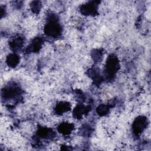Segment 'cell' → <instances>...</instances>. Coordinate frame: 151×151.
I'll list each match as a JSON object with an SVG mask.
<instances>
[{"instance_id": "1", "label": "cell", "mask_w": 151, "mask_h": 151, "mask_svg": "<svg viewBox=\"0 0 151 151\" xmlns=\"http://www.w3.org/2000/svg\"><path fill=\"white\" fill-rule=\"evenodd\" d=\"M61 32V26L58 22L57 17L55 15L49 16L44 27L45 34L49 37L57 38L60 35Z\"/></svg>"}, {"instance_id": "2", "label": "cell", "mask_w": 151, "mask_h": 151, "mask_svg": "<svg viewBox=\"0 0 151 151\" xmlns=\"http://www.w3.org/2000/svg\"><path fill=\"white\" fill-rule=\"evenodd\" d=\"M120 68V64L117 57L114 54L109 56L106 65L105 74L108 79H113Z\"/></svg>"}, {"instance_id": "3", "label": "cell", "mask_w": 151, "mask_h": 151, "mask_svg": "<svg viewBox=\"0 0 151 151\" xmlns=\"http://www.w3.org/2000/svg\"><path fill=\"white\" fill-rule=\"evenodd\" d=\"M99 1H89L80 6V12L85 15L94 16L97 14Z\"/></svg>"}, {"instance_id": "4", "label": "cell", "mask_w": 151, "mask_h": 151, "mask_svg": "<svg viewBox=\"0 0 151 151\" xmlns=\"http://www.w3.org/2000/svg\"><path fill=\"white\" fill-rule=\"evenodd\" d=\"M147 126V119L145 116L137 117L133 123V132L136 135H139L146 128Z\"/></svg>"}, {"instance_id": "5", "label": "cell", "mask_w": 151, "mask_h": 151, "mask_svg": "<svg viewBox=\"0 0 151 151\" xmlns=\"http://www.w3.org/2000/svg\"><path fill=\"white\" fill-rule=\"evenodd\" d=\"M43 39L41 37H36L28 45L27 48V52H37L40 50L43 44Z\"/></svg>"}, {"instance_id": "6", "label": "cell", "mask_w": 151, "mask_h": 151, "mask_svg": "<svg viewBox=\"0 0 151 151\" xmlns=\"http://www.w3.org/2000/svg\"><path fill=\"white\" fill-rule=\"evenodd\" d=\"M20 90L16 86H8L2 90V96L4 99H11L16 97L19 93Z\"/></svg>"}, {"instance_id": "7", "label": "cell", "mask_w": 151, "mask_h": 151, "mask_svg": "<svg viewBox=\"0 0 151 151\" xmlns=\"http://www.w3.org/2000/svg\"><path fill=\"white\" fill-rule=\"evenodd\" d=\"M89 106H84L82 104L77 105L73 110V116L76 119H81L83 116L88 113Z\"/></svg>"}, {"instance_id": "8", "label": "cell", "mask_w": 151, "mask_h": 151, "mask_svg": "<svg viewBox=\"0 0 151 151\" xmlns=\"http://www.w3.org/2000/svg\"><path fill=\"white\" fill-rule=\"evenodd\" d=\"M74 127L73 124L68 122H63L58 126V131L64 135H67L71 133Z\"/></svg>"}, {"instance_id": "9", "label": "cell", "mask_w": 151, "mask_h": 151, "mask_svg": "<svg viewBox=\"0 0 151 151\" xmlns=\"http://www.w3.org/2000/svg\"><path fill=\"white\" fill-rule=\"evenodd\" d=\"M71 109V105L67 101H61L55 107V112L57 114H62L68 111Z\"/></svg>"}, {"instance_id": "10", "label": "cell", "mask_w": 151, "mask_h": 151, "mask_svg": "<svg viewBox=\"0 0 151 151\" xmlns=\"http://www.w3.org/2000/svg\"><path fill=\"white\" fill-rule=\"evenodd\" d=\"M23 44L24 39L21 37H15L9 42V45L13 51H17L21 49L23 45Z\"/></svg>"}, {"instance_id": "11", "label": "cell", "mask_w": 151, "mask_h": 151, "mask_svg": "<svg viewBox=\"0 0 151 151\" xmlns=\"http://www.w3.org/2000/svg\"><path fill=\"white\" fill-rule=\"evenodd\" d=\"M19 57L16 54H9L6 59V63L7 65L10 67H15L19 63Z\"/></svg>"}, {"instance_id": "12", "label": "cell", "mask_w": 151, "mask_h": 151, "mask_svg": "<svg viewBox=\"0 0 151 151\" xmlns=\"http://www.w3.org/2000/svg\"><path fill=\"white\" fill-rule=\"evenodd\" d=\"M37 134L43 138H51L54 136V133L51 129L47 127H40L38 130Z\"/></svg>"}, {"instance_id": "13", "label": "cell", "mask_w": 151, "mask_h": 151, "mask_svg": "<svg viewBox=\"0 0 151 151\" xmlns=\"http://www.w3.org/2000/svg\"><path fill=\"white\" fill-rule=\"evenodd\" d=\"M88 75L93 80L96 84H100L102 80L101 75L96 68H91L88 71Z\"/></svg>"}, {"instance_id": "14", "label": "cell", "mask_w": 151, "mask_h": 151, "mask_svg": "<svg viewBox=\"0 0 151 151\" xmlns=\"http://www.w3.org/2000/svg\"><path fill=\"white\" fill-rule=\"evenodd\" d=\"M110 107V106L109 105L104 104H100L97 107L96 111L99 116H105L109 111Z\"/></svg>"}, {"instance_id": "15", "label": "cell", "mask_w": 151, "mask_h": 151, "mask_svg": "<svg viewBox=\"0 0 151 151\" xmlns=\"http://www.w3.org/2000/svg\"><path fill=\"white\" fill-rule=\"evenodd\" d=\"M31 8L33 12L37 14L40 12L41 8V4L40 1H33L31 4Z\"/></svg>"}, {"instance_id": "16", "label": "cell", "mask_w": 151, "mask_h": 151, "mask_svg": "<svg viewBox=\"0 0 151 151\" xmlns=\"http://www.w3.org/2000/svg\"><path fill=\"white\" fill-rule=\"evenodd\" d=\"M92 56H93L94 61H97L99 62L102 57V53L99 50H95L93 52Z\"/></svg>"}]
</instances>
